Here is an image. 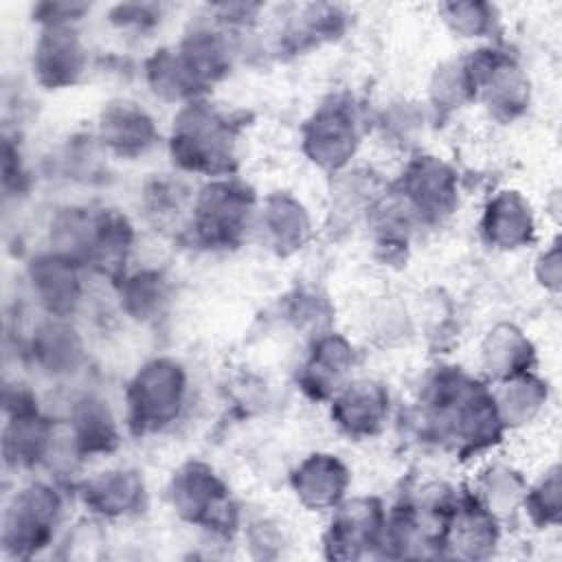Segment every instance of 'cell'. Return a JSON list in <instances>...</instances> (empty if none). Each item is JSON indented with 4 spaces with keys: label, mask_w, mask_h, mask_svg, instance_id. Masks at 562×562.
Returning a JSON list of instances; mask_svg holds the SVG:
<instances>
[{
    "label": "cell",
    "mask_w": 562,
    "mask_h": 562,
    "mask_svg": "<svg viewBox=\"0 0 562 562\" xmlns=\"http://www.w3.org/2000/svg\"><path fill=\"white\" fill-rule=\"evenodd\" d=\"M136 397H134V411L136 419L143 424H158L171 417L178 408L180 402V391H182V375L178 367L160 362V378H158V391H156V378L151 367H147L136 384H134Z\"/></svg>",
    "instance_id": "cell-2"
},
{
    "label": "cell",
    "mask_w": 562,
    "mask_h": 562,
    "mask_svg": "<svg viewBox=\"0 0 562 562\" xmlns=\"http://www.w3.org/2000/svg\"><path fill=\"white\" fill-rule=\"evenodd\" d=\"M77 430L81 437L79 441H83L86 448H108V443L114 441L112 419L101 402L86 400L83 413L77 417Z\"/></svg>",
    "instance_id": "cell-5"
},
{
    "label": "cell",
    "mask_w": 562,
    "mask_h": 562,
    "mask_svg": "<svg viewBox=\"0 0 562 562\" xmlns=\"http://www.w3.org/2000/svg\"><path fill=\"white\" fill-rule=\"evenodd\" d=\"M338 404H340V419L349 430H371V426L378 424L382 415L384 395L380 389L364 382V384H353V389H349Z\"/></svg>",
    "instance_id": "cell-4"
},
{
    "label": "cell",
    "mask_w": 562,
    "mask_h": 562,
    "mask_svg": "<svg viewBox=\"0 0 562 562\" xmlns=\"http://www.w3.org/2000/svg\"><path fill=\"white\" fill-rule=\"evenodd\" d=\"M301 494L310 496L312 505L334 503L345 485V470L336 459H327L325 454H316L310 459L299 474Z\"/></svg>",
    "instance_id": "cell-3"
},
{
    "label": "cell",
    "mask_w": 562,
    "mask_h": 562,
    "mask_svg": "<svg viewBox=\"0 0 562 562\" xmlns=\"http://www.w3.org/2000/svg\"><path fill=\"white\" fill-rule=\"evenodd\" d=\"M55 509L57 501L50 490L40 485L22 490L7 512L4 540L15 547H42L48 538Z\"/></svg>",
    "instance_id": "cell-1"
}]
</instances>
